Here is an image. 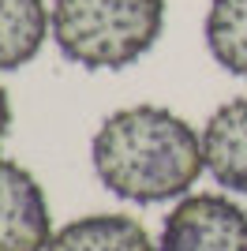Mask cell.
Instances as JSON below:
<instances>
[{
    "label": "cell",
    "mask_w": 247,
    "mask_h": 251,
    "mask_svg": "<svg viewBox=\"0 0 247 251\" xmlns=\"http://www.w3.org/2000/svg\"><path fill=\"white\" fill-rule=\"evenodd\" d=\"M90 161L116 199L139 206L184 199L206 173L202 135L165 105L109 113L90 139Z\"/></svg>",
    "instance_id": "1"
},
{
    "label": "cell",
    "mask_w": 247,
    "mask_h": 251,
    "mask_svg": "<svg viewBox=\"0 0 247 251\" xmlns=\"http://www.w3.org/2000/svg\"><path fill=\"white\" fill-rule=\"evenodd\" d=\"M165 30V0H52V42L86 72L131 68Z\"/></svg>",
    "instance_id": "2"
},
{
    "label": "cell",
    "mask_w": 247,
    "mask_h": 251,
    "mask_svg": "<svg viewBox=\"0 0 247 251\" xmlns=\"http://www.w3.org/2000/svg\"><path fill=\"white\" fill-rule=\"evenodd\" d=\"M157 251H247V210L217 191L184 195L165 218Z\"/></svg>",
    "instance_id": "3"
},
{
    "label": "cell",
    "mask_w": 247,
    "mask_h": 251,
    "mask_svg": "<svg viewBox=\"0 0 247 251\" xmlns=\"http://www.w3.org/2000/svg\"><path fill=\"white\" fill-rule=\"evenodd\" d=\"M52 232V210L38 176L0 157V251H45Z\"/></svg>",
    "instance_id": "4"
},
{
    "label": "cell",
    "mask_w": 247,
    "mask_h": 251,
    "mask_svg": "<svg viewBox=\"0 0 247 251\" xmlns=\"http://www.w3.org/2000/svg\"><path fill=\"white\" fill-rule=\"evenodd\" d=\"M206 173L225 191L247 195V94L217 105L202 127Z\"/></svg>",
    "instance_id": "5"
},
{
    "label": "cell",
    "mask_w": 247,
    "mask_h": 251,
    "mask_svg": "<svg viewBox=\"0 0 247 251\" xmlns=\"http://www.w3.org/2000/svg\"><path fill=\"white\" fill-rule=\"evenodd\" d=\"M45 251H157V244L131 214H86L52 232Z\"/></svg>",
    "instance_id": "6"
},
{
    "label": "cell",
    "mask_w": 247,
    "mask_h": 251,
    "mask_svg": "<svg viewBox=\"0 0 247 251\" xmlns=\"http://www.w3.org/2000/svg\"><path fill=\"white\" fill-rule=\"evenodd\" d=\"M52 38V4L0 0V72H19Z\"/></svg>",
    "instance_id": "7"
},
{
    "label": "cell",
    "mask_w": 247,
    "mask_h": 251,
    "mask_svg": "<svg viewBox=\"0 0 247 251\" xmlns=\"http://www.w3.org/2000/svg\"><path fill=\"white\" fill-rule=\"evenodd\" d=\"M206 49L228 75L247 79V0H210Z\"/></svg>",
    "instance_id": "8"
},
{
    "label": "cell",
    "mask_w": 247,
    "mask_h": 251,
    "mask_svg": "<svg viewBox=\"0 0 247 251\" xmlns=\"http://www.w3.org/2000/svg\"><path fill=\"white\" fill-rule=\"evenodd\" d=\"M8 127H11V98H8V90L0 86V143L8 139Z\"/></svg>",
    "instance_id": "9"
}]
</instances>
